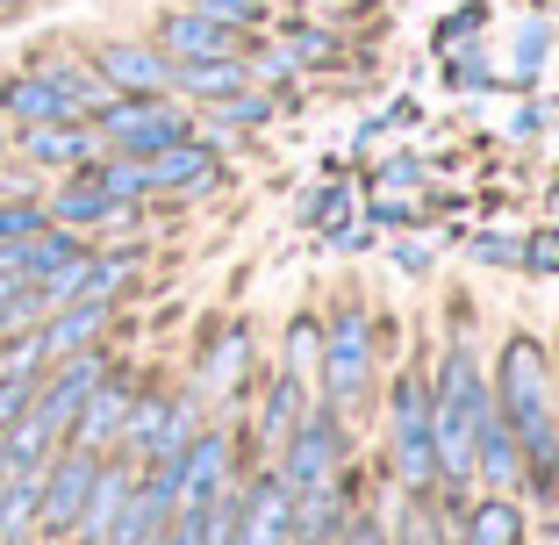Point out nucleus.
Instances as JSON below:
<instances>
[{
	"mask_svg": "<svg viewBox=\"0 0 559 545\" xmlns=\"http://www.w3.org/2000/svg\"><path fill=\"white\" fill-rule=\"evenodd\" d=\"M8 151L29 158L36 173H80L100 158V137H94V122H22L8 137Z\"/></svg>",
	"mask_w": 559,
	"mask_h": 545,
	"instance_id": "0eeeda50",
	"label": "nucleus"
},
{
	"mask_svg": "<svg viewBox=\"0 0 559 545\" xmlns=\"http://www.w3.org/2000/svg\"><path fill=\"white\" fill-rule=\"evenodd\" d=\"M474 545H516V510L510 502H480L474 510Z\"/></svg>",
	"mask_w": 559,
	"mask_h": 545,
	"instance_id": "5701e85b",
	"label": "nucleus"
},
{
	"mask_svg": "<svg viewBox=\"0 0 559 545\" xmlns=\"http://www.w3.org/2000/svg\"><path fill=\"white\" fill-rule=\"evenodd\" d=\"M295 424H301V380H295V374H280V380H273V395H265L259 430H265V438H287Z\"/></svg>",
	"mask_w": 559,
	"mask_h": 545,
	"instance_id": "412c9836",
	"label": "nucleus"
},
{
	"mask_svg": "<svg viewBox=\"0 0 559 545\" xmlns=\"http://www.w3.org/2000/svg\"><path fill=\"white\" fill-rule=\"evenodd\" d=\"M0 545H15L8 538V474H0Z\"/></svg>",
	"mask_w": 559,
	"mask_h": 545,
	"instance_id": "c85d7f7f",
	"label": "nucleus"
},
{
	"mask_svg": "<svg viewBox=\"0 0 559 545\" xmlns=\"http://www.w3.org/2000/svg\"><path fill=\"white\" fill-rule=\"evenodd\" d=\"M502 424L516 430V452L531 460L538 488L559 474V424H552V395H545V345L538 337H510L502 352Z\"/></svg>",
	"mask_w": 559,
	"mask_h": 545,
	"instance_id": "f257e3e1",
	"label": "nucleus"
},
{
	"mask_svg": "<svg viewBox=\"0 0 559 545\" xmlns=\"http://www.w3.org/2000/svg\"><path fill=\"white\" fill-rule=\"evenodd\" d=\"M15 15H29V0H0V22H15Z\"/></svg>",
	"mask_w": 559,
	"mask_h": 545,
	"instance_id": "c756f323",
	"label": "nucleus"
},
{
	"mask_svg": "<svg viewBox=\"0 0 559 545\" xmlns=\"http://www.w3.org/2000/svg\"><path fill=\"white\" fill-rule=\"evenodd\" d=\"M130 402H136V388L122 380V366H108V374H100V388L80 402V416H72V438H66V446L94 452V460H116L122 424H130Z\"/></svg>",
	"mask_w": 559,
	"mask_h": 545,
	"instance_id": "423d86ee",
	"label": "nucleus"
},
{
	"mask_svg": "<svg viewBox=\"0 0 559 545\" xmlns=\"http://www.w3.org/2000/svg\"><path fill=\"white\" fill-rule=\"evenodd\" d=\"M395 446H402V474L430 481V402L416 374H402V388H395Z\"/></svg>",
	"mask_w": 559,
	"mask_h": 545,
	"instance_id": "f3484780",
	"label": "nucleus"
},
{
	"mask_svg": "<svg viewBox=\"0 0 559 545\" xmlns=\"http://www.w3.org/2000/svg\"><path fill=\"white\" fill-rule=\"evenodd\" d=\"M173 481H180V510H201L209 496L230 488V438L223 430H194V446L173 460Z\"/></svg>",
	"mask_w": 559,
	"mask_h": 545,
	"instance_id": "f8f14e48",
	"label": "nucleus"
},
{
	"mask_svg": "<svg viewBox=\"0 0 559 545\" xmlns=\"http://www.w3.org/2000/svg\"><path fill=\"white\" fill-rule=\"evenodd\" d=\"M194 8H201V15H215V22H230V29L265 15V0H194Z\"/></svg>",
	"mask_w": 559,
	"mask_h": 545,
	"instance_id": "393cba45",
	"label": "nucleus"
},
{
	"mask_svg": "<svg viewBox=\"0 0 559 545\" xmlns=\"http://www.w3.org/2000/svg\"><path fill=\"white\" fill-rule=\"evenodd\" d=\"M94 137H100V151L151 158V151H165V144H180V137H187V116L165 94H108L94 108Z\"/></svg>",
	"mask_w": 559,
	"mask_h": 545,
	"instance_id": "20e7f679",
	"label": "nucleus"
},
{
	"mask_svg": "<svg viewBox=\"0 0 559 545\" xmlns=\"http://www.w3.org/2000/svg\"><path fill=\"white\" fill-rule=\"evenodd\" d=\"M94 474H100V460L94 452H80V446H58L44 460V488H36V538L44 545H58V538H72V524H80V510H86V488H94Z\"/></svg>",
	"mask_w": 559,
	"mask_h": 545,
	"instance_id": "39448f33",
	"label": "nucleus"
},
{
	"mask_svg": "<svg viewBox=\"0 0 559 545\" xmlns=\"http://www.w3.org/2000/svg\"><path fill=\"white\" fill-rule=\"evenodd\" d=\"M165 545H201V510H173V524H165Z\"/></svg>",
	"mask_w": 559,
	"mask_h": 545,
	"instance_id": "bb28decb",
	"label": "nucleus"
},
{
	"mask_svg": "<svg viewBox=\"0 0 559 545\" xmlns=\"http://www.w3.org/2000/svg\"><path fill=\"white\" fill-rule=\"evenodd\" d=\"M480 410H488V388H480L474 359L452 352L438 374V395H430V460L444 474H474V430H480Z\"/></svg>",
	"mask_w": 559,
	"mask_h": 545,
	"instance_id": "f03ea898",
	"label": "nucleus"
},
{
	"mask_svg": "<svg viewBox=\"0 0 559 545\" xmlns=\"http://www.w3.org/2000/svg\"><path fill=\"white\" fill-rule=\"evenodd\" d=\"M108 100V86L94 80L86 66H36V72H15L8 94H0V116L15 122H86Z\"/></svg>",
	"mask_w": 559,
	"mask_h": 545,
	"instance_id": "7ed1b4c3",
	"label": "nucleus"
},
{
	"mask_svg": "<svg viewBox=\"0 0 559 545\" xmlns=\"http://www.w3.org/2000/svg\"><path fill=\"white\" fill-rule=\"evenodd\" d=\"M108 323H116V309L94 295H72L58 301V309H44V323H36V337H44V359H72V352H94L100 337H108Z\"/></svg>",
	"mask_w": 559,
	"mask_h": 545,
	"instance_id": "9d476101",
	"label": "nucleus"
},
{
	"mask_svg": "<svg viewBox=\"0 0 559 545\" xmlns=\"http://www.w3.org/2000/svg\"><path fill=\"white\" fill-rule=\"evenodd\" d=\"M337 545H388V538H380L373 524H352V531H345V538H337Z\"/></svg>",
	"mask_w": 559,
	"mask_h": 545,
	"instance_id": "cd10ccee",
	"label": "nucleus"
},
{
	"mask_svg": "<svg viewBox=\"0 0 559 545\" xmlns=\"http://www.w3.org/2000/svg\"><path fill=\"white\" fill-rule=\"evenodd\" d=\"M173 86L180 94H194V100H230V94H245L251 86V72H245V58H187V66H173Z\"/></svg>",
	"mask_w": 559,
	"mask_h": 545,
	"instance_id": "6ab92c4d",
	"label": "nucleus"
},
{
	"mask_svg": "<svg viewBox=\"0 0 559 545\" xmlns=\"http://www.w3.org/2000/svg\"><path fill=\"white\" fill-rule=\"evenodd\" d=\"M0 474H8V460H0Z\"/></svg>",
	"mask_w": 559,
	"mask_h": 545,
	"instance_id": "2f4dec72",
	"label": "nucleus"
},
{
	"mask_svg": "<svg viewBox=\"0 0 559 545\" xmlns=\"http://www.w3.org/2000/svg\"><path fill=\"white\" fill-rule=\"evenodd\" d=\"M309 352H316V331H309V323H295V337H287V374H309Z\"/></svg>",
	"mask_w": 559,
	"mask_h": 545,
	"instance_id": "a878e982",
	"label": "nucleus"
},
{
	"mask_svg": "<svg viewBox=\"0 0 559 545\" xmlns=\"http://www.w3.org/2000/svg\"><path fill=\"white\" fill-rule=\"evenodd\" d=\"M230 22L201 15V8H173V15L158 22V50L173 58V66H187V58H230Z\"/></svg>",
	"mask_w": 559,
	"mask_h": 545,
	"instance_id": "4468645a",
	"label": "nucleus"
},
{
	"mask_svg": "<svg viewBox=\"0 0 559 545\" xmlns=\"http://www.w3.org/2000/svg\"><path fill=\"white\" fill-rule=\"evenodd\" d=\"M474 466L488 474V488H510L516 474H524V452H516V430L502 424V410H480V430H474Z\"/></svg>",
	"mask_w": 559,
	"mask_h": 545,
	"instance_id": "a211bd4d",
	"label": "nucleus"
},
{
	"mask_svg": "<svg viewBox=\"0 0 559 545\" xmlns=\"http://www.w3.org/2000/svg\"><path fill=\"white\" fill-rule=\"evenodd\" d=\"M0 94H8V80H0Z\"/></svg>",
	"mask_w": 559,
	"mask_h": 545,
	"instance_id": "7c9ffc66",
	"label": "nucleus"
},
{
	"mask_svg": "<svg viewBox=\"0 0 559 545\" xmlns=\"http://www.w3.org/2000/svg\"><path fill=\"white\" fill-rule=\"evenodd\" d=\"M237 366H245V331H230V337H223V352H215V366H209V388H230V380H237Z\"/></svg>",
	"mask_w": 559,
	"mask_h": 545,
	"instance_id": "b1692460",
	"label": "nucleus"
},
{
	"mask_svg": "<svg viewBox=\"0 0 559 545\" xmlns=\"http://www.w3.org/2000/svg\"><path fill=\"white\" fill-rule=\"evenodd\" d=\"M144 180H151V194H194V187L215 180V151L194 144V137H180V144H165V151L144 158Z\"/></svg>",
	"mask_w": 559,
	"mask_h": 545,
	"instance_id": "dca6fc26",
	"label": "nucleus"
},
{
	"mask_svg": "<svg viewBox=\"0 0 559 545\" xmlns=\"http://www.w3.org/2000/svg\"><path fill=\"white\" fill-rule=\"evenodd\" d=\"M323 388H330V410H345V402L366 388V316H359V309H345L337 323H330Z\"/></svg>",
	"mask_w": 559,
	"mask_h": 545,
	"instance_id": "ddd939ff",
	"label": "nucleus"
},
{
	"mask_svg": "<svg viewBox=\"0 0 559 545\" xmlns=\"http://www.w3.org/2000/svg\"><path fill=\"white\" fill-rule=\"evenodd\" d=\"M50 215L36 194H0V245H22V237H36Z\"/></svg>",
	"mask_w": 559,
	"mask_h": 545,
	"instance_id": "4be33fe9",
	"label": "nucleus"
},
{
	"mask_svg": "<svg viewBox=\"0 0 559 545\" xmlns=\"http://www.w3.org/2000/svg\"><path fill=\"white\" fill-rule=\"evenodd\" d=\"M44 215L58 223V230H116V223H130V209L122 201H108V187L94 180V166H80V173H58V194L44 201Z\"/></svg>",
	"mask_w": 559,
	"mask_h": 545,
	"instance_id": "1a4fd4ad",
	"label": "nucleus"
},
{
	"mask_svg": "<svg viewBox=\"0 0 559 545\" xmlns=\"http://www.w3.org/2000/svg\"><path fill=\"white\" fill-rule=\"evenodd\" d=\"M337 474V416H301L287 430V466H280V488L287 496H316Z\"/></svg>",
	"mask_w": 559,
	"mask_h": 545,
	"instance_id": "6e6552de",
	"label": "nucleus"
},
{
	"mask_svg": "<svg viewBox=\"0 0 559 545\" xmlns=\"http://www.w3.org/2000/svg\"><path fill=\"white\" fill-rule=\"evenodd\" d=\"M237 545H295V496L280 481H259L237 502Z\"/></svg>",
	"mask_w": 559,
	"mask_h": 545,
	"instance_id": "2eb2a0df",
	"label": "nucleus"
},
{
	"mask_svg": "<svg viewBox=\"0 0 559 545\" xmlns=\"http://www.w3.org/2000/svg\"><path fill=\"white\" fill-rule=\"evenodd\" d=\"M94 80L108 86V94H165V86H173V58H165L158 44H100Z\"/></svg>",
	"mask_w": 559,
	"mask_h": 545,
	"instance_id": "9b49d317",
	"label": "nucleus"
},
{
	"mask_svg": "<svg viewBox=\"0 0 559 545\" xmlns=\"http://www.w3.org/2000/svg\"><path fill=\"white\" fill-rule=\"evenodd\" d=\"M44 337L36 331H15V337H0V380H44Z\"/></svg>",
	"mask_w": 559,
	"mask_h": 545,
	"instance_id": "aec40b11",
	"label": "nucleus"
}]
</instances>
